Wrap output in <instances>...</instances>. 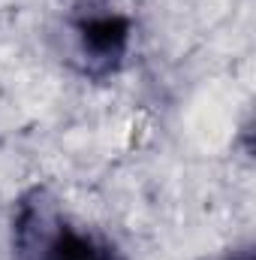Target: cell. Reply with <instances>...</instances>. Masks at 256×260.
<instances>
[{
	"label": "cell",
	"mask_w": 256,
	"mask_h": 260,
	"mask_svg": "<svg viewBox=\"0 0 256 260\" xmlns=\"http://www.w3.org/2000/svg\"><path fill=\"white\" fill-rule=\"evenodd\" d=\"M15 248L27 260H124L103 236L61 221L39 191L24 197L18 206Z\"/></svg>",
	"instance_id": "6da1fadb"
},
{
	"label": "cell",
	"mask_w": 256,
	"mask_h": 260,
	"mask_svg": "<svg viewBox=\"0 0 256 260\" xmlns=\"http://www.w3.org/2000/svg\"><path fill=\"white\" fill-rule=\"evenodd\" d=\"M75 37H78V55L84 61V73L103 79L124 64L133 24L121 12H91L75 21Z\"/></svg>",
	"instance_id": "7a4b0ae2"
},
{
	"label": "cell",
	"mask_w": 256,
	"mask_h": 260,
	"mask_svg": "<svg viewBox=\"0 0 256 260\" xmlns=\"http://www.w3.org/2000/svg\"><path fill=\"white\" fill-rule=\"evenodd\" d=\"M208 260H253V248L250 245H241V248H229L217 257H208Z\"/></svg>",
	"instance_id": "3957f363"
}]
</instances>
